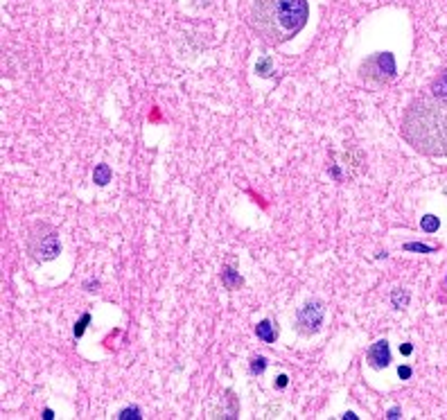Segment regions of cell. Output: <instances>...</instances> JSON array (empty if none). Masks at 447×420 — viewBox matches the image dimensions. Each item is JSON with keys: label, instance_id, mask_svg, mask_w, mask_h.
Returning a JSON list of instances; mask_svg holds the SVG:
<instances>
[{"label": "cell", "instance_id": "15", "mask_svg": "<svg viewBox=\"0 0 447 420\" xmlns=\"http://www.w3.org/2000/svg\"><path fill=\"white\" fill-rule=\"evenodd\" d=\"M404 249H406V251H420V253H432L434 251L432 246H425V244H414V242L404 244Z\"/></svg>", "mask_w": 447, "mask_h": 420}, {"label": "cell", "instance_id": "7", "mask_svg": "<svg viewBox=\"0 0 447 420\" xmlns=\"http://www.w3.org/2000/svg\"><path fill=\"white\" fill-rule=\"evenodd\" d=\"M256 334H258V339H262L264 343H274L276 337H278V332H276V326H274V323H271L269 319H264V321L258 323V326H256Z\"/></svg>", "mask_w": 447, "mask_h": 420}, {"label": "cell", "instance_id": "5", "mask_svg": "<svg viewBox=\"0 0 447 420\" xmlns=\"http://www.w3.org/2000/svg\"><path fill=\"white\" fill-rule=\"evenodd\" d=\"M323 316H325V308L321 300H309L305 303L301 310L296 312V330L303 337H312L321 330L323 326Z\"/></svg>", "mask_w": 447, "mask_h": 420}, {"label": "cell", "instance_id": "13", "mask_svg": "<svg viewBox=\"0 0 447 420\" xmlns=\"http://www.w3.org/2000/svg\"><path fill=\"white\" fill-rule=\"evenodd\" d=\"M267 371V359L264 357H253L251 359V373L253 375H262Z\"/></svg>", "mask_w": 447, "mask_h": 420}, {"label": "cell", "instance_id": "14", "mask_svg": "<svg viewBox=\"0 0 447 420\" xmlns=\"http://www.w3.org/2000/svg\"><path fill=\"white\" fill-rule=\"evenodd\" d=\"M256 70H258L262 77H269V75H271V59H262V61H260V64L256 66Z\"/></svg>", "mask_w": 447, "mask_h": 420}, {"label": "cell", "instance_id": "12", "mask_svg": "<svg viewBox=\"0 0 447 420\" xmlns=\"http://www.w3.org/2000/svg\"><path fill=\"white\" fill-rule=\"evenodd\" d=\"M391 300H393V305L398 310H402V308H406V303H409V294L406 292H402V289H395L393 292V296H391Z\"/></svg>", "mask_w": 447, "mask_h": 420}, {"label": "cell", "instance_id": "2", "mask_svg": "<svg viewBox=\"0 0 447 420\" xmlns=\"http://www.w3.org/2000/svg\"><path fill=\"white\" fill-rule=\"evenodd\" d=\"M309 18L307 0H256L251 25L269 45H282L294 39Z\"/></svg>", "mask_w": 447, "mask_h": 420}, {"label": "cell", "instance_id": "9", "mask_svg": "<svg viewBox=\"0 0 447 420\" xmlns=\"http://www.w3.org/2000/svg\"><path fill=\"white\" fill-rule=\"evenodd\" d=\"M93 181L98 185H106L111 181V167L106 165V163H100V165H95L93 169Z\"/></svg>", "mask_w": 447, "mask_h": 420}, {"label": "cell", "instance_id": "1", "mask_svg": "<svg viewBox=\"0 0 447 420\" xmlns=\"http://www.w3.org/2000/svg\"><path fill=\"white\" fill-rule=\"evenodd\" d=\"M402 138L425 156H447V100L418 98L402 118Z\"/></svg>", "mask_w": 447, "mask_h": 420}, {"label": "cell", "instance_id": "3", "mask_svg": "<svg viewBox=\"0 0 447 420\" xmlns=\"http://www.w3.org/2000/svg\"><path fill=\"white\" fill-rule=\"evenodd\" d=\"M27 253L36 262H50V260L59 258L61 253L59 233L50 224H34L30 237H27Z\"/></svg>", "mask_w": 447, "mask_h": 420}, {"label": "cell", "instance_id": "6", "mask_svg": "<svg viewBox=\"0 0 447 420\" xmlns=\"http://www.w3.org/2000/svg\"><path fill=\"white\" fill-rule=\"evenodd\" d=\"M366 361L375 371H382V368H386L391 364V348H388L386 339H380V341H375L371 346L368 353H366Z\"/></svg>", "mask_w": 447, "mask_h": 420}, {"label": "cell", "instance_id": "18", "mask_svg": "<svg viewBox=\"0 0 447 420\" xmlns=\"http://www.w3.org/2000/svg\"><path fill=\"white\" fill-rule=\"evenodd\" d=\"M398 375L402 377V379H409V377H411V368H409V366H400V368H398Z\"/></svg>", "mask_w": 447, "mask_h": 420}, {"label": "cell", "instance_id": "11", "mask_svg": "<svg viewBox=\"0 0 447 420\" xmlns=\"http://www.w3.org/2000/svg\"><path fill=\"white\" fill-rule=\"evenodd\" d=\"M420 226H422V231L425 233H434V231H438L440 221H438L436 215H425V217L420 219Z\"/></svg>", "mask_w": 447, "mask_h": 420}, {"label": "cell", "instance_id": "8", "mask_svg": "<svg viewBox=\"0 0 447 420\" xmlns=\"http://www.w3.org/2000/svg\"><path fill=\"white\" fill-rule=\"evenodd\" d=\"M432 93L440 100H447V68L443 72H438L436 79L432 82Z\"/></svg>", "mask_w": 447, "mask_h": 420}, {"label": "cell", "instance_id": "19", "mask_svg": "<svg viewBox=\"0 0 447 420\" xmlns=\"http://www.w3.org/2000/svg\"><path fill=\"white\" fill-rule=\"evenodd\" d=\"M287 382H289V377H287V375H280V377H278V382H276V387H278V389H285V387H287Z\"/></svg>", "mask_w": 447, "mask_h": 420}, {"label": "cell", "instance_id": "4", "mask_svg": "<svg viewBox=\"0 0 447 420\" xmlns=\"http://www.w3.org/2000/svg\"><path fill=\"white\" fill-rule=\"evenodd\" d=\"M359 75L368 82L375 84H386L395 77V56L391 52H375L368 59L361 61Z\"/></svg>", "mask_w": 447, "mask_h": 420}, {"label": "cell", "instance_id": "16", "mask_svg": "<svg viewBox=\"0 0 447 420\" xmlns=\"http://www.w3.org/2000/svg\"><path fill=\"white\" fill-rule=\"evenodd\" d=\"M118 418H122V420H129V418H140V409L138 407H131V409H122L120 411V416Z\"/></svg>", "mask_w": 447, "mask_h": 420}, {"label": "cell", "instance_id": "20", "mask_svg": "<svg viewBox=\"0 0 447 420\" xmlns=\"http://www.w3.org/2000/svg\"><path fill=\"white\" fill-rule=\"evenodd\" d=\"M411 350H414V348H411V343L400 346V353H402V355H411Z\"/></svg>", "mask_w": 447, "mask_h": 420}, {"label": "cell", "instance_id": "17", "mask_svg": "<svg viewBox=\"0 0 447 420\" xmlns=\"http://www.w3.org/2000/svg\"><path fill=\"white\" fill-rule=\"evenodd\" d=\"M88 321H90V316H88V314H84V316H82V321H79L77 326H75V337H82V334H84V328H86V323H88Z\"/></svg>", "mask_w": 447, "mask_h": 420}, {"label": "cell", "instance_id": "21", "mask_svg": "<svg viewBox=\"0 0 447 420\" xmlns=\"http://www.w3.org/2000/svg\"><path fill=\"white\" fill-rule=\"evenodd\" d=\"M388 418H400V409H391L388 411Z\"/></svg>", "mask_w": 447, "mask_h": 420}, {"label": "cell", "instance_id": "10", "mask_svg": "<svg viewBox=\"0 0 447 420\" xmlns=\"http://www.w3.org/2000/svg\"><path fill=\"white\" fill-rule=\"evenodd\" d=\"M222 282L228 289H237V287H242V282H244V280H242V278L237 276L233 269H224L222 271Z\"/></svg>", "mask_w": 447, "mask_h": 420}]
</instances>
